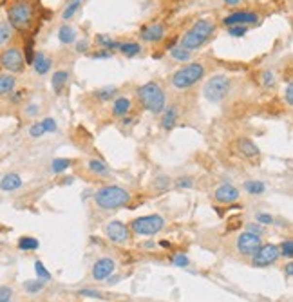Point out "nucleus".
<instances>
[{
  "instance_id": "b1692460",
  "label": "nucleus",
  "mask_w": 293,
  "mask_h": 302,
  "mask_svg": "<svg viewBox=\"0 0 293 302\" xmlns=\"http://www.w3.org/2000/svg\"><path fill=\"white\" fill-rule=\"evenodd\" d=\"M244 190H246L250 195H261V194L266 192V185H264L262 181L250 179V181H244Z\"/></svg>"
},
{
  "instance_id": "1a4fd4ad",
  "label": "nucleus",
  "mask_w": 293,
  "mask_h": 302,
  "mask_svg": "<svg viewBox=\"0 0 293 302\" xmlns=\"http://www.w3.org/2000/svg\"><path fill=\"white\" fill-rule=\"evenodd\" d=\"M261 246H262L261 235H255V233L244 231V233H241V235L237 237V250H239V253L246 255V257L255 255Z\"/></svg>"
},
{
  "instance_id": "5701e85b",
  "label": "nucleus",
  "mask_w": 293,
  "mask_h": 302,
  "mask_svg": "<svg viewBox=\"0 0 293 302\" xmlns=\"http://www.w3.org/2000/svg\"><path fill=\"white\" fill-rule=\"evenodd\" d=\"M58 40H60L62 44H73V42L76 40V31L71 26L64 24V26L58 29Z\"/></svg>"
},
{
  "instance_id": "37998d69",
  "label": "nucleus",
  "mask_w": 293,
  "mask_h": 302,
  "mask_svg": "<svg viewBox=\"0 0 293 302\" xmlns=\"http://www.w3.org/2000/svg\"><path fill=\"white\" fill-rule=\"evenodd\" d=\"M172 263L176 266H179V268H185V266H188V257H186L185 253H176L172 257Z\"/></svg>"
},
{
  "instance_id": "de8ad7c7",
  "label": "nucleus",
  "mask_w": 293,
  "mask_h": 302,
  "mask_svg": "<svg viewBox=\"0 0 293 302\" xmlns=\"http://www.w3.org/2000/svg\"><path fill=\"white\" fill-rule=\"evenodd\" d=\"M284 96H286V103L290 105V107H292V105H293V84H292V82H288L286 94H284Z\"/></svg>"
},
{
  "instance_id": "58836bf2",
  "label": "nucleus",
  "mask_w": 293,
  "mask_h": 302,
  "mask_svg": "<svg viewBox=\"0 0 293 302\" xmlns=\"http://www.w3.org/2000/svg\"><path fill=\"white\" fill-rule=\"evenodd\" d=\"M13 289L11 286H0V302H11Z\"/></svg>"
},
{
  "instance_id": "0eeeda50",
  "label": "nucleus",
  "mask_w": 293,
  "mask_h": 302,
  "mask_svg": "<svg viewBox=\"0 0 293 302\" xmlns=\"http://www.w3.org/2000/svg\"><path fill=\"white\" fill-rule=\"evenodd\" d=\"M165 228V219L154 213V215H143V217L134 219L130 223V230L138 235H156Z\"/></svg>"
},
{
  "instance_id": "393cba45",
  "label": "nucleus",
  "mask_w": 293,
  "mask_h": 302,
  "mask_svg": "<svg viewBox=\"0 0 293 302\" xmlns=\"http://www.w3.org/2000/svg\"><path fill=\"white\" fill-rule=\"evenodd\" d=\"M120 53L125 54V56H136L141 53V45L136 44V42H120Z\"/></svg>"
},
{
  "instance_id": "79ce46f5",
  "label": "nucleus",
  "mask_w": 293,
  "mask_h": 302,
  "mask_svg": "<svg viewBox=\"0 0 293 302\" xmlns=\"http://www.w3.org/2000/svg\"><path fill=\"white\" fill-rule=\"evenodd\" d=\"M261 78H262V85H264V87H274L275 85V74L272 71H264Z\"/></svg>"
},
{
  "instance_id": "f03ea898",
  "label": "nucleus",
  "mask_w": 293,
  "mask_h": 302,
  "mask_svg": "<svg viewBox=\"0 0 293 302\" xmlns=\"http://www.w3.org/2000/svg\"><path fill=\"white\" fill-rule=\"evenodd\" d=\"M138 98H140L141 105L148 112H154V114L163 112L166 107L165 90L161 89V85L156 84V82H148V84L141 85L138 89Z\"/></svg>"
},
{
  "instance_id": "dca6fc26",
  "label": "nucleus",
  "mask_w": 293,
  "mask_h": 302,
  "mask_svg": "<svg viewBox=\"0 0 293 302\" xmlns=\"http://www.w3.org/2000/svg\"><path fill=\"white\" fill-rule=\"evenodd\" d=\"M237 147V152L242 156V158H257L259 156V147L255 145L252 140H248V138H239L236 143Z\"/></svg>"
},
{
  "instance_id": "9b49d317",
  "label": "nucleus",
  "mask_w": 293,
  "mask_h": 302,
  "mask_svg": "<svg viewBox=\"0 0 293 302\" xmlns=\"http://www.w3.org/2000/svg\"><path fill=\"white\" fill-rule=\"evenodd\" d=\"M279 257H280L279 246L264 245V246H261V248L257 250V253L254 255V266L255 268H264V266L274 264Z\"/></svg>"
},
{
  "instance_id": "39448f33",
  "label": "nucleus",
  "mask_w": 293,
  "mask_h": 302,
  "mask_svg": "<svg viewBox=\"0 0 293 302\" xmlns=\"http://www.w3.org/2000/svg\"><path fill=\"white\" fill-rule=\"evenodd\" d=\"M7 18H9V26L24 31L33 24V6L27 0H18L7 9Z\"/></svg>"
},
{
  "instance_id": "a18cd8bd",
  "label": "nucleus",
  "mask_w": 293,
  "mask_h": 302,
  "mask_svg": "<svg viewBox=\"0 0 293 302\" xmlns=\"http://www.w3.org/2000/svg\"><path fill=\"white\" fill-rule=\"evenodd\" d=\"M257 223L259 225H272L274 223V217L270 215V213H257Z\"/></svg>"
},
{
  "instance_id": "f704fd0d",
  "label": "nucleus",
  "mask_w": 293,
  "mask_h": 302,
  "mask_svg": "<svg viewBox=\"0 0 293 302\" xmlns=\"http://www.w3.org/2000/svg\"><path fill=\"white\" fill-rule=\"evenodd\" d=\"M116 90H118V89H116L114 85H110V87H103V89L96 90L94 94H96V98H98V100H103V102H105V100H110V98L114 96Z\"/></svg>"
},
{
  "instance_id": "603ef678",
  "label": "nucleus",
  "mask_w": 293,
  "mask_h": 302,
  "mask_svg": "<svg viewBox=\"0 0 293 302\" xmlns=\"http://www.w3.org/2000/svg\"><path fill=\"white\" fill-rule=\"evenodd\" d=\"M80 295H87V297H100L98 291L94 289H80Z\"/></svg>"
},
{
  "instance_id": "bb28decb",
  "label": "nucleus",
  "mask_w": 293,
  "mask_h": 302,
  "mask_svg": "<svg viewBox=\"0 0 293 302\" xmlns=\"http://www.w3.org/2000/svg\"><path fill=\"white\" fill-rule=\"evenodd\" d=\"M96 40H98V44L103 45L105 47V51H116L118 47H120V42H116L114 38H110V36H107V35H98L96 36Z\"/></svg>"
},
{
  "instance_id": "20e7f679",
  "label": "nucleus",
  "mask_w": 293,
  "mask_h": 302,
  "mask_svg": "<svg viewBox=\"0 0 293 302\" xmlns=\"http://www.w3.org/2000/svg\"><path fill=\"white\" fill-rule=\"evenodd\" d=\"M204 76V65L201 62H192L186 64L185 67H181L174 72L172 76V85L176 89H190L192 85H196L199 80H203Z\"/></svg>"
},
{
  "instance_id": "4be33fe9",
  "label": "nucleus",
  "mask_w": 293,
  "mask_h": 302,
  "mask_svg": "<svg viewBox=\"0 0 293 302\" xmlns=\"http://www.w3.org/2000/svg\"><path fill=\"white\" fill-rule=\"evenodd\" d=\"M17 80L13 74H0V96H6L15 89Z\"/></svg>"
},
{
  "instance_id": "c85d7f7f",
  "label": "nucleus",
  "mask_w": 293,
  "mask_h": 302,
  "mask_svg": "<svg viewBox=\"0 0 293 302\" xmlns=\"http://www.w3.org/2000/svg\"><path fill=\"white\" fill-rule=\"evenodd\" d=\"M40 246L38 239L35 237H20L18 239V248L24 251H31V250H37Z\"/></svg>"
},
{
  "instance_id": "412c9836",
  "label": "nucleus",
  "mask_w": 293,
  "mask_h": 302,
  "mask_svg": "<svg viewBox=\"0 0 293 302\" xmlns=\"http://www.w3.org/2000/svg\"><path fill=\"white\" fill-rule=\"evenodd\" d=\"M128 109H130V100L125 96H120V98H116V102L114 105H112V114L114 116H125L128 114Z\"/></svg>"
},
{
  "instance_id": "c756f323",
  "label": "nucleus",
  "mask_w": 293,
  "mask_h": 302,
  "mask_svg": "<svg viewBox=\"0 0 293 302\" xmlns=\"http://www.w3.org/2000/svg\"><path fill=\"white\" fill-rule=\"evenodd\" d=\"M13 36V27L9 26V22H0V45L7 44Z\"/></svg>"
},
{
  "instance_id": "6e6552de",
  "label": "nucleus",
  "mask_w": 293,
  "mask_h": 302,
  "mask_svg": "<svg viewBox=\"0 0 293 302\" xmlns=\"http://www.w3.org/2000/svg\"><path fill=\"white\" fill-rule=\"evenodd\" d=\"M0 65L9 72H20L26 67V60L18 47H9L0 54Z\"/></svg>"
},
{
  "instance_id": "9d476101",
  "label": "nucleus",
  "mask_w": 293,
  "mask_h": 302,
  "mask_svg": "<svg viewBox=\"0 0 293 302\" xmlns=\"http://www.w3.org/2000/svg\"><path fill=\"white\" fill-rule=\"evenodd\" d=\"M105 235L116 245H125L130 239V230L121 221H110V223L105 225Z\"/></svg>"
},
{
  "instance_id": "f257e3e1",
  "label": "nucleus",
  "mask_w": 293,
  "mask_h": 302,
  "mask_svg": "<svg viewBox=\"0 0 293 302\" xmlns=\"http://www.w3.org/2000/svg\"><path fill=\"white\" fill-rule=\"evenodd\" d=\"M216 31V24L210 22V20H199L194 26L188 29V31L183 35V38L179 42V45L186 49V51H194V49H199L203 44H206L210 36Z\"/></svg>"
},
{
  "instance_id": "8fccbe9b",
  "label": "nucleus",
  "mask_w": 293,
  "mask_h": 302,
  "mask_svg": "<svg viewBox=\"0 0 293 302\" xmlns=\"http://www.w3.org/2000/svg\"><path fill=\"white\" fill-rule=\"evenodd\" d=\"M87 49H89V40H87V38H82L76 44V53H85Z\"/></svg>"
},
{
  "instance_id": "c03bdc74",
  "label": "nucleus",
  "mask_w": 293,
  "mask_h": 302,
  "mask_svg": "<svg viewBox=\"0 0 293 302\" xmlns=\"http://www.w3.org/2000/svg\"><path fill=\"white\" fill-rule=\"evenodd\" d=\"M176 187H179V188H192V187H194V179H192V178H179V179L176 181Z\"/></svg>"
},
{
  "instance_id": "a878e982",
  "label": "nucleus",
  "mask_w": 293,
  "mask_h": 302,
  "mask_svg": "<svg viewBox=\"0 0 293 302\" xmlns=\"http://www.w3.org/2000/svg\"><path fill=\"white\" fill-rule=\"evenodd\" d=\"M83 4V0H71L69 4H67V7L64 9V13H62V20L64 22H67V20H71L74 15H76V11L80 9V6Z\"/></svg>"
},
{
  "instance_id": "2eb2a0df",
  "label": "nucleus",
  "mask_w": 293,
  "mask_h": 302,
  "mask_svg": "<svg viewBox=\"0 0 293 302\" xmlns=\"http://www.w3.org/2000/svg\"><path fill=\"white\" fill-rule=\"evenodd\" d=\"M140 36L143 42H160L165 36V27L161 24H150L141 29Z\"/></svg>"
},
{
  "instance_id": "5fc2aeb1",
  "label": "nucleus",
  "mask_w": 293,
  "mask_h": 302,
  "mask_svg": "<svg viewBox=\"0 0 293 302\" xmlns=\"http://www.w3.org/2000/svg\"><path fill=\"white\" fill-rule=\"evenodd\" d=\"M286 273H288V277H292V273H293V264L292 263L286 266Z\"/></svg>"
},
{
  "instance_id": "09e8293b",
  "label": "nucleus",
  "mask_w": 293,
  "mask_h": 302,
  "mask_svg": "<svg viewBox=\"0 0 293 302\" xmlns=\"http://www.w3.org/2000/svg\"><path fill=\"white\" fill-rule=\"evenodd\" d=\"M246 231H250V233H255V235H261V233H262V226L261 225H255V223H250V225H246Z\"/></svg>"
},
{
  "instance_id": "6ab92c4d",
  "label": "nucleus",
  "mask_w": 293,
  "mask_h": 302,
  "mask_svg": "<svg viewBox=\"0 0 293 302\" xmlns=\"http://www.w3.org/2000/svg\"><path fill=\"white\" fill-rule=\"evenodd\" d=\"M178 118H179V109L176 105H170L168 109L165 107V114H163V120H161V127L166 130H170L178 123Z\"/></svg>"
},
{
  "instance_id": "e433bc0d",
  "label": "nucleus",
  "mask_w": 293,
  "mask_h": 302,
  "mask_svg": "<svg viewBox=\"0 0 293 302\" xmlns=\"http://www.w3.org/2000/svg\"><path fill=\"white\" fill-rule=\"evenodd\" d=\"M35 271H37V277H38L40 281H45V283H47V281L51 279V273L45 270V266L40 263V261H37V263H35Z\"/></svg>"
},
{
  "instance_id": "f8f14e48",
  "label": "nucleus",
  "mask_w": 293,
  "mask_h": 302,
  "mask_svg": "<svg viewBox=\"0 0 293 302\" xmlns=\"http://www.w3.org/2000/svg\"><path fill=\"white\" fill-rule=\"evenodd\" d=\"M259 20V17L255 13H250V11H236V13L224 17L223 24L226 27L230 26H248V24H255Z\"/></svg>"
},
{
  "instance_id": "ddd939ff",
  "label": "nucleus",
  "mask_w": 293,
  "mask_h": 302,
  "mask_svg": "<svg viewBox=\"0 0 293 302\" xmlns=\"http://www.w3.org/2000/svg\"><path fill=\"white\" fill-rule=\"evenodd\" d=\"M239 197H241L239 190H237L234 185H230V183H226V185H221V187H217V190L214 192V199H216L217 203H223V205L236 203Z\"/></svg>"
},
{
  "instance_id": "f3484780",
  "label": "nucleus",
  "mask_w": 293,
  "mask_h": 302,
  "mask_svg": "<svg viewBox=\"0 0 293 302\" xmlns=\"http://www.w3.org/2000/svg\"><path fill=\"white\" fill-rule=\"evenodd\" d=\"M22 185H24L22 178L15 172H9V174H6V176H2V179H0V190H4V192L18 190Z\"/></svg>"
},
{
  "instance_id": "473e14b6",
  "label": "nucleus",
  "mask_w": 293,
  "mask_h": 302,
  "mask_svg": "<svg viewBox=\"0 0 293 302\" xmlns=\"http://www.w3.org/2000/svg\"><path fill=\"white\" fill-rule=\"evenodd\" d=\"M170 187H172V179L168 176H158L154 179V188L156 190H168Z\"/></svg>"
},
{
  "instance_id": "3c124183",
  "label": "nucleus",
  "mask_w": 293,
  "mask_h": 302,
  "mask_svg": "<svg viewBox=\"0 0 293 302\" xmlns=\"http://www.w3.org/2000/svg\"><path fill=\"white\" fill-rule=\"evenodd\" d=\"M38 112H40V105H37V103H31V105H27L26 107L27 116H37Z\"/></svg>"
},
{
  "instance_id": "2f4dec72",
  "label": "nucleus",
  "mask_w": 293,
  "mask_h": 302,
  "mask_svg": "<svg viewBox=\"0 0 293 302\" xmlns=\"http://www.w3.org/2000/svg\"><path fill=\"white\" fill-rule=\"evenodd\" d=\"M44 288H45V281H40V279H37V281H26L24 283V289H26L27 293H38Z\"/></svg>"
},
{
  "instance_id": "aec40b11",
  "label": "nucleus",
  "mask_w": 293,
  "mask_h": 302,
  "mask_svg": "<svg viewBox=\"0 0 293 302\" xmlns=\"http://www.w3.org/2000/svg\"><path fill=\"white\" fill-rule=\"evenodd\" d=\"M67 82H69V72L67 71H56L55 74H53V80H51L53 90H55L56 94H60V92L64 90L65 85H67Z\"/></svg>"
},
{
  "instance_id": "a211bd4d",
  "label": "nucleus",
  "mask_w": 293,
  "mask_h": 302,
  "mask_svg": "<svg viewBox=\"0 0 293 302\" xmlns=\"http://www.w3.org/2000/svg\"><path fill=\"white\" fill-rule=\"evenodd\" d=\"M31 65H33V69L38 72V74H47L49 69H51L53 62H51V58L49 56H45V53L37 51L35 53V56H33Z\"/></svg>"
},
{
  "instance_id": "72a5a7b5",
  "label": "nucleus",
  "mask_w": 293,
  "mask_h": 302,
  "mask_svg": "<svg viewBox=\"0 0 293 302\" xmlns=\"http://www.w3.org/2000/svg\"><path fill=\"white\" fill-rule=\"evenodd\" d=\"M170 54H172L174 60H179V62H186V60L190 58V51L183 49L181 45H178V47H172V49H170Z\"/></svg>"
},
{
  "instance_id": "c9c22d12",
  "label": "nucleus",
  "mask_w": 293,
  "mask_h": 302,
  "mask_svg": "<svg viewBox=\"0 0 293 302\" xmlns=\"http://www.w3.org/2000/svg\"><path fill=\"white\" fill-rule=\"evenodd\" d=\"M279 253L282 257L286 259H292L293 257V241L292 239H286V241H282V245L279 248Z\"/></svg>"
},
{
  "instance_id": "423d86ee",
  "label": "nucleus",
  "mask_w": 293,
  "mask_h": 302,
  "mask_svg": "<svg viewBox=\"0 0 293 302\" xmlns=\"http://www.w3.org/2000/svg\"><path fill=\"white\" fill-rule=\"evenodd\" d=\"M230 82L228 76H224V74H216V76H212L203 87V94L204 98L212 103H219L223 102L226 94L230 92Z\"/></svg>"
},
{
  "instance_id": "cd10ccee",
  "label": "nucleus",
  "mask_w": 293,
  "mask_h": 302,
  "mask_svg": "<svg viewBox=\"0 0 293 302\" xmlns=\"http://www.w3.org/2000/svg\"><path fill=\"white\" fill-rule=\"evenodd\" d=\"M89 170L96 176H107L109 174V167L100 160H91L89 161Z\"/></svg>"
},
{
  "instance_id": "ea45409f",
  "label": "nucleus",
  "mask_w": 293,
  "mask_h": 302,
  "mask_svg": "<svg viewBox=\"0 0 293 302\" xmlns=\"http://www.w3.org/2000/svg\"><path fill=\"white\" fill-rule=\"evenodd\" d=\"M45 134L44 127H42V123H33L31 127H29V136L31 138H42Z\"/></svg>"
},
{
  "instance_id": "49530a36",
  "label": "nucleus",
  "mask_w": 293,
  "mask_h": 302,
  "mask_svg": "<svg viewBox=\"0 0 293 302\" xmlns=\"http://www.w3.org/2000/svg\"><path fill=\"white\" fill-rule=\"evenodd\" d=\"M91 58L92 60H107V58H112V53L110 51H100V53H94V54H91Z\"/></svg>"
},
{
  "instance_id": "4468645a",
  "label": "nucleus",
  "mask_w": 293,
  "mask_h": 302,
  "mask_svg": "<svg viewBox=\"0 0 293 302\" xmlns=\"http://www.w3.org/2000/svg\"><path fill=\"white\" fill-rule=\"evenodd\" d=\"M116 270V263L112 259L103 257L100 261H96L94 266H92V277L96 281H105L107 277H110Z\"/></svg>"
},
{
  "instance_id": "4c0bfd02",
  "label": "nucleus",
  "mask_w": 293,
  "mask_h": 302,
  "mask_svg": "<svg viewBox=\"0 0 293 302\" xmlns=\"http://www.w3.org/2000/svg\"><path fill=\"white\" fill-rule=\"evenodd\" d=\"M248 33V27L246 26H230L228 27V35L230 36H234V38H241Z\"/></svg>"
},
{
  "instance_id": "a19ab883",
  "label": "nucleus",
  "mask_w": 293,
  "mask_h": 302,
  "mask_svg": "<svg viewBox=\"0 0 293 302\" xmlns=\"http://www.w3.org/2000/svg\"><path fill=\"white\" fill-rule=\"evenodd\" d=\"M40 123H42V127H44L45 132H56V129H58L56 120H53V118H45L44 122H40Z\"/></svg>"
},
{
  "instance_id": "7ed1b4c3",
  "label": "nucleus",
  "mask_w": 293,
  "mask_h": 302,
  "mask_svg": "<svg viewBox=\"0 0 293 302\" xmlns=\"http://www.w3.org/2000/svg\"><path fill=\"white\" fill-rule=\"evenodd\" d=\"M96 205L103 208V210H114V208H121V206L128 205L130 201V194L121 187L116 185H109V187L100 188L94 194Z\"/></svg>"
},
{
  "instance_id": "864d4df0",
  "label": "nucleus",
  "mask_w": 293,
  "mask_h": 302,
  "mask_svg": "<svg viewBox=\"0 0 293 302\" xmlns=\"http://www.w3.org/2000/svg\"><path fill=\"white\" fill-rule=\"evenodd\" d=\"M224 4H228V6H236V4H239L241 0H223Z\"/></svg>"
},
{
  "instance_id": "7c9ffc66",
  "label": "nucleus",
  "mask_w": 293,
  "mask_h": 302,
  "mask_svg": "<svg viewBox=\"0 0 293 302\" xmlns=\"http://www.w3.org/2000/svg\"><path fill=\"white\" fill-rule=\"evenodd\" d=\"M71 163H73V161H71V160H65V158H58V160H53V163H51V172L53 174L64 172V170H67V168L71 167Z\"/></svg>"
}]
</instances>
